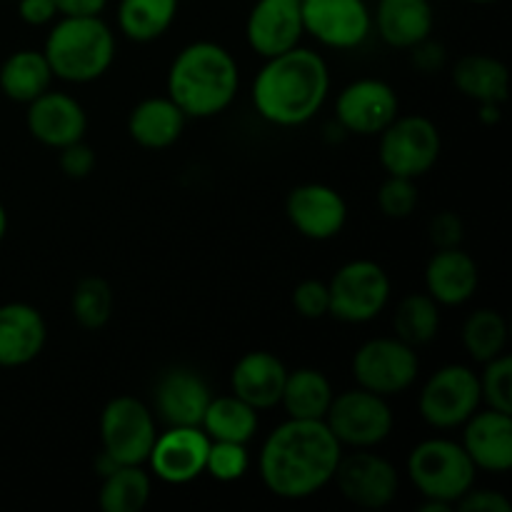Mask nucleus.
<instances>
[{
	"label": "nucleus",
	"instance_id": "f704fd0d",
	"mask_svg": "<svg viewBox=\"0 0 512 512\" xmlns=\"http://www.w3.org/2000/svg\"><path fill=\"white\" fill-rule=\"evenodd\" d=\"M480 380V400L490 405V410L498 413H512V360L508 355L485 363V373Z\"/></svg>",
	"mask_w": 512,
	"mask_h": 512
},
{
	"label": "nucleus",
	"instance_id": "a19ab883",
	"mask_svg": "<svg viewBox=\"0 0 512 512\" xmlns=\"http://www.w3.org/2000/svg\"><path fill=\"white\" fill-rule=\"evenodd\" d=\"M460 512H512L510 500L493 490H480V493H465L458 500Z\"/></svg>",
	"mask_w": 512,
	"mask_h": 512
},
{
	"label": "nucleus",
	"instance_id": "a18cd8bd",
	"mask_svg": "<svg viewBox=\"0 0 512 512\" xmlns=\"http://www.w3.org/2000/svg\"><path fill=\"white\" fill-rule=\"evenodd\" d=\"M5 228H8V215H5V208L0 205V240H3Z\"/></svg>",
	"mask_w": 512,
	"mask_h": 512
},
{
	"label": "nucleus",
	"instance_id": "e433bc0d",
	"mask_svg": "<svg viewBox=\"0 0 512 512\" xmlns=\"http://www.w3.org/2000/svg\"><path fill=\"white\" fill-rule=\"evenodd\" d=\"M378 205L388 218H408L418 205V188L413 178L403 175H390L378 193Z\"/></svg>",
	"mask_w": 512,
	"mask_h": 512
},
{
	"label": "nucleus",
	"instance_id": "2f4dec72",
	"mask_svg": "<svg viewBox=\"0 0 512 512\" xmlns=\"http://www.w3.org/2000/svg\"><path fill=\"white\" fill-rule=\"evenodd\" d=\"M393 325L395 338L408 343L410 348L428 345L440 328L438 303L430 295H410L395 310Z\"/></svg>",
	"mask_w": 512,
	"mask_h": 512
},
{
	"label": "nucleus",
	"instance_id": "dca6fc26",
	"mask_svg": "<svg viewBox=\"0 0 512 512\" xmlns=\"http://www.w3.org/2000/svg\"><path fill=\"white\" fill-rule=\"evenodd\" d=\"M288 218L298 233L313 240H328L343 230L348 220V205L338 190L320 183H308L288 195Z\"/></svg>",
	"mask_w": 512,
	"mask_h": 512
},
{
	"label": "nucleus",
	"instance_id": "0eeeda50",
	"mask_svg": "<svg viewBox=\"0 0 512 512\" xmlns=\"http://www.w3.org/2000/svg\"><path fill=\"white\" fill-rule=\"evenodd\" d=\"M330 313L345 323H368L388 305L390 278L373 260L343 265L328 285Z\"/></svg>",
	"mask_w": 512,
	"mask_h": 512
},
{
	"label": "nucleus",
	"instance_id": "f03ea898",
	"mask_svg": "<svg viewBox=\"0 0 512 512\" xmlns=\"http://www.w3.org/2000/svg\"><path fill=\"white\" fill-rule=\"evenodd\" d=\"M330 73L318 53L290 48L268 58L255 78V108L275 125H300L313 118L328 98Z\"/></svg>",
	"mask_w": 512,
	"mask_h": 512
},
{
	"label": "nucleus",
	"instance_id": "c85d7f7f",
	"mask_svg": "<svg viewBox=\"0 0 512 512\" xmlns=\"http://www.w3.org/2000/svg\"><path fill=\"white\" fill-rule=\"evenodd\" d=\"M200 425L210 440L245 445L258 430V413H255L253 405L240 400L238 395H228V398L210 400Z\"/></svg>",
	"mask_w": 512,
	"mask_h": 512
},
{
	"label": "nucleus",
	"instance_id": "6e6552de",
	"mask_svg": "<svg viewBox=\"0 0 512 512\" xmlns=\"http://www.w3.org/2000/svg\"><path fill=\"white\" fill-rule=\"evenodd\" d=\"M323 420L340 445L353 448H373L393 430V410L388 408L383 395L365 388L350 390L338 398L333 395Z\"/></svg>",
	"mask_w": 512,
	"mask_h": 512
},
{
	"label": "nucleus",
	"instance_id": "f257e3e1",
	"mask_svg": "<svg viewBox=\"0 0 512 512\" xmlns=\"http://www.w3.org/2000/svg\"><path fill=\"white\" fill-rule=\"evenodd\" d=\"M343 455L325 420H295L280 425L263 445L260 478L265 488L285 500H303L333 480Z\"/></svg>",
	"mask_w": 512,
	"mask_h": 512
},
{
	"label": "nucleus",
	"instance_id": "aec40b11",
	"mask_svg": "<svg viewBox=\"0 0 512 512\" xmlns=\"http://www.w3.org/2000/svg\"><path fill=\"white\" fill-rule=\"evenodd\" d=\"M465 428L463 448L470 455L475 468L490 473H505L512 468V420L508 413L488 410V413L470 415Z\"/></svg>",
	"mask_w": 512,
	"mask_h": 512
},
{
	"label": "nucleus",
	"instance_id": "20e7f679",
	"mask_svg": "<svg viewBox=\"0 0 512 512\" xmlns=\"http://www.w3.org/2000/svg\"><path fill=\"white\" fill-rule=\"evenodd\" d=\"M43 55L53 75L73 83H88L110 68L115 38L98 15L65 18L48 35Z\"/></svg>",
	"mask_w": 512,
	"mask_h": 512
},
{
	"label": "nucleus",
	"instance_id": "9d476101",
	"mask_svg": "<svg viewBox=\"0 0 512 512\" xmlns=\"http://www.w3.org/2000/svg\"><path fill=\"white\" fill-rule=\"evenodd\" d=\"M353 373L360 388L385 398L413 385L418 378V355L398 338H375L355 353Z\"/></svg>",
	"mask_w": 512,
	"mask_h": 512
},
{
	"label": "nucleus",
	"instance_id": "cd10ccee",
	"mask_svg": "<svg viewBox=\"0 0 512 512\" xmlns=\"http://www.w3.org/2000/svg\"><path fill=\"white\" fill-rule=\"evenodd\" d=\"M50 80H53V70L45 55L35 50H20L10 55L0 68V88L10 100H18V103H30L43 95L50 88Z\"/></svg>",
	"mask_w": 512,
	"mask_h": 512
},
{
	"label": "nucleus",
	"instance_id": "9b49d317",
	"mask_svg": "<svg viewBox=\"0 0 512 512\" xmlns=\"http://www.w3.org/2000/svg\"><path fill=\"white\" fill-rule=\"evenodd\" d=\"M480 405V380L465 365L440 368L420 393V415L433 428H455Z\"/></svg>",
	"mask_w": 512,
	"mask_h": 512
},
{
	"label": "nucleus",
	"instance_id": "393cba45",
	"mask_svg": "<svg viewBox=\"0 0 512 512\" xmlns=\"http://www.w3.org/2000/svg\"><path fill=\"white\" fill-rule=\"evenodd\" d=\"M188 115L178 108L170 98L143 100L130 115V135L143 148H168L180 138Z\"/></svg>",
	"mask_w": 512,
	"mask_h": 512
},
{
	"label": "nucleus",
	"instance_id": "7ed1b4c3",
	"mask_svg": "<svg viewBox=\"0 0 512 512\" xmlns=\"http://www.w3.org/2000/svg\"><path fill=\"white\" fill-rule=\"evenodd\" d=\"M238 78V65L228 50L215 43H193L170 65V100L190 118H210L233 103Z\"/></svg>",
	"mask_w": 512,
	"mask_h": 512
},
{
	"label": "nucleus",
	"instance_id": "6ab92c4d",
	"mask_svg": "<svg viewBox=\"0 0 512 512\" xmlns=\"http://www.w3.org/2000/svg\"><path fill=\"white\" fill-rule=\"evenodd\" d=\"M85 128H88L85 110L70 95L45 90L43 95L30 100L28 130L43 145L65 148L75 140H83Z\"/></svg>",
	"mask_w": 512,
	"mask_h": 512
},
{
	"label": "nucleus",
	"instance_id": "b1692460",
	"mask_svg": "<svg viewBox=\"0 0 512 512\" xmlns=\"http://www.w3.org/2000/svg\"><path fill=\"white\" fill-rule=\"evenodd\" d=\"M378 33L393 48H413L433 28V8L428 0H380Z\"/></svg>",
	"mask_w": 512,
	"mask_h": 512
},
{
	"label": "nucleus",
	"instance_id": "7c9ffc66",
	"mask_svg": "<svg viewBox=\"0 0 512 512\" xmlns=\"http://www.w3.org/2000/svg\"><path fill=\"white\" fill-rule=\"evenodd\" d=\"M175 10H178V0H123L118 20L128 38L148 43L170 28Z\"/></svg>",
	"mask_w": 512,
	"mask_h": 512
},
{
	"label": "nucleus",
	"instance_id": "4468645a",
	"mask_svg": "<svg viewBox=\"0 0 512 512\" xmlns=\"http://www.w3.org/2000/svg\"><path fill=\"white\" fill-rule=\"evenodd\" d=\"M305 30L333 48H355L370 33L363 0H300Z\"/></svg>",
	"mask_w": 512,
	"mask_h": 512
},
{
	"label": "nucleus",
	"instance_id": "4be33fe9",
	"mask_svg": "<svg viewBox=\"0 0 512 512\" xmlns=\"http://www.w3.org/2000/svg\"><path fill=\"white\" fill-rule=\"evenodd\" d=\"M288 370L273 353L255 350L243 355L233 370V395L253 405L255 410L273 408L280 403Z\"/></svg>",
	"mask_w": 512,
	"mask_h": 512
},
{
	"label": "nucleus",
	"instance_id": "ea45409f",
	"mask_svg": "<svg viewBox=\"0 0 512 512\" xmlns=\"http://www.w3.org/2000/svg\"><path fill=\"white\" fill-rule=\"evenodd\" d=\"M463 233H465V225L458 213L445 210V213H438L433 220H430V240L438 245V250L460 248V243H463Z\"/></svg>",
	"mask_w": 512,
	"mask_h": 512
},
{
	"label": "nucleus",
	"instance_id": "58836bf2",
	"mask_svg": "<svg viewBox=\"0 0 512 512\" xmlns=\"http://www.w3.org/2000/svg\"><path fill=\"white\" fill-rule=\"evenodd\" d=\"M60 168L68 178H88L95 168V150L83 140L60 148Z\"/></svg>",
	"mask_w": 512,
	"mask_h": 512
},
{
	"label": "nucleus",
	"instance_id": "412c9836",
	"mask_svg": "<svg viewBox=\"0 0 512 512\" xmlns=\"http://www.w3.org/2000/svg\"><path fill=\"white\" fill-rule=\"evenodd\" d=\"M45 320L33 305H0V368H20L40 355Z\"/></svg>",
	"mask_w": 512,
	"mask_h": 512
},
{
	"label": "nucleus",
	"instance_id": "72a5a7b5",
	"mask_svg": "<svg viewBox=\"0 0 512 512\" xmlns=\"http://www.w3.org/2000/svg\"><path fill=\"white\" fill-rule=\"evenodd\" d=\"M73 315L83 328L100 330L113 315V288L103 278H83L73 290Z\"/></svg>",
	"mask_w": 512,
	"mask_h": 512
},
{
	"label": "nucleus",
	"instance_id": "37998d69",
	"mask_svg": "<svg viewBox=\"0 0 512 512\" xmlns=\"http://www.w3.org/2000/svg\"><path fill=\"white\" fill-rule=\"evenodd\" d=\"M55 10L53 0H20V18L30 25H43L53 20Z\"/></svg>",
	"mask_w": 512,
	"mask_h": 512
},
{
	"label": "nucleus",
	"instance_id": "1a4fd4ad",
	"mask_svg": "<svg viewBox=\"0 0 512 512\" xmlns=\"http://www.w3.org/2000/svg\"><path fill=\"white\" fill-rule=\"evenodd\" d=\"M440 155V133L423 115L395 118L380 138V163L390 175L418 178L428 173Z\"/></svg>",
	"mask_w": 512,
	"mask_h": 512
},
{
	"label": "nucleus",
	"instance_id": "c03bdc74",
	"mask_svg": "<svg viewBox=\"0 0 512 512\" xmlns=\"http://www.w3.org/2000/svg\"><path fill=\"white\" fill-rule=\"evenodd\" d=\"M53 3L65 18H83V15H98L108 0H53Z\"/></svg>",
	"mask_w": 512,
	"mask_h": 512
},
{
	"label": "nucleus",
	"instance_id": "2eb2a0df",
	"mask_svg": "<svg viewBox=\"0 0 512 512\" xmlns=\"http://www.w3.org/2000/svg\"><path fill=\"white\" fill-rule=\"evenodd\" d=\"M210 438L200 428H170L155 438L150 450V465L160 480L170 485H183L205 473Z\"/></svg>",
	"mask_w": 512,
	"mask_h": 512
},
{
	"label": "nucleus",
	"instance_id": "c756f323",
	"mask_svg": "<svg viewBox=\"0 0 512 512\" xmlns=\"http://www.w3.org/2000/svg\"><path fill=\"white\" fill-rule=\"evenodd\" d=\"M150 498V478L140 465H118L105 473L100 508L105 512H140Z\"/></svg>",
	"mask_w": 512,
	"mask_h": 512
},
{
	"label": "nucleus",
	"instance_id": "ddd939ff",
	"mask_svg": "<svg viewBox=\"0 0 512 512\" xmlns=\"http://www.w3.org/2000/svg\"><path fill=\"white\" fill-rule=\"evenodd\" d=\"M335 113H338L340 125L350 133H383L398 118V95L383 80H355L338 95Z\"/></svg>",
	"mask_w": 512,
	"mask_h": 512
},
{
	"label": "nucleus",
	"instance_id": "f8f14e48",
	"mask_svg": "<svg viewBox=\"0 0 512 512\" xmlns=\"http://www.w3.org/2000/svg\"><path fill=\"white\" fill-rule=\"evenodd\" d=\"M333 478L340 493L358 508H385L388 503H393L395 493H398V473L393 465L380 455L363 453V448L348 458L340 455Z\"/></svg>",
	"mask_w": 512,
	"mask_h": 512
},
{
	"label": "nucleus",
	"instance_id": "423d86ee",
	"mask_svg": "<svg viewBox=\"0 0 512 512\" xmlns=\"http://www.w3.org/2000/svg\"><path fill=\"white\" fill-rule=\"evenodd\" d=\"M100 438L103 455H108L115 465L145 463L158 438L153 413L128 395L110 400L100 418Z\"/></svg>",
	"mask_w": 512,
	"mask_h": 512
},
{
	"label": "nucleus",
	"instance_id": "f3484780",
	"mask_svg": "<svg viewBox=\"0 0 512 512\" xmlns=\"http://www.w3.org/2000/svg\"><path fill=\"white\" fill-rule=\"evenodd\" d=\"M303 30L300 0H258L248 18V40L263 58L295 48Z\"/></svg>",
	"mask_w": 512,
	"mask_h": 512
},
{
	"label": "nucleus",
	"instance_id": "c9c22d12",
	"mask_svg": "<svg viewBox=\"0 0 512 512\" xmlns=\"http://www.w3.org/2000/svg\"><path fill=\"white\" fill-rule=\"evenodd\" d=\"M205 470L220 483H233V480L243 478L245 470H248V450H245L243 443L210 440Z\"/></svg>",
	"mask_w": 512,
	"mask_h": 512
},
{
	"label": "nucleus",
	"instance_id": "bb28decb",
	"mask_svg": "<svg viewBox=\"0 0 512 512\" xmlns=\"http://www.w3.org/2000/svg\"><path fill=\"white\" fill-rule=\"evenodd\" d=\"M280 403L295 420H323L333 403V385L320 370L300 368L285 378Z\"/></svg>",
	"mask_w": 512,
	"mask_h": 512
},
{
	"label": "nucleus",
	"instance_id": "5701e85b",
	"mask_svg": "<svg viewBox=\"0 0 512 512\" xmlns=\"http://www.w3.org/2000/svg\"><path fill=\"white\" fill-rule=\"evenodd\" d=\"M425 285L435 303L460 305L478 288V265L460 248L438 250L425 270Z\"/></svg>",
	"mask_w": 512,
	"mask_h": 512
},
{
	"label": "nucleus",
	"instance_id": "49530a36",
	"mask_svg": "<svg viewBox=\"0 0 512 512\" xmlns=\"http://www.w3.org/2000/svg\"><path fill=\"white\" fill-rule=\"evenodd\" d=\"M473 3H493V0H473Z\"/></svg>",
	"mask_w": 512,
	"mask_h": 512
},
{
	"label": "nucleus",
	"instance_id": "a211bd4d",
	"mask_svg": "<svg viewBox=\"0 0 512 512\" xmlns=\"http://www.w3.org/2000/svg\"><path fill=\"white\" fill-rule=\"evenodd\" d=\"M210 400L208 385L193 370H170L155 388V410L170 428H200Z\"/></svg>",
	"mask_w": 512,
	"mask_h": 512
},
{
	"label": "nucleus",
	"instance_id": "4c0bfd02",
	"mask_svg": "<svg viewBox=\"0 0 512 512\" xmlns=\"http://www.w3.org/2000/svg\"><path fill=\"white\" fill-rule=\"evenodd\" d=\"M293 305L303 318H323V315L330 313L328 285L320 283V280H305V283H300L298 288H295Z\"/></svg>",
	"mask_w": 512,
	"mask_h": 512
},
{
	"label": "nucleus",
	"instance_id": "a878e982",
	"mask_svg": "<svg viewBox=\"0 0 512 512\" xmlns=\"http://www.w3.org/2000/svg\"><path fill=\"white\" fill-rule=\"evenodd\" d=\"M453 80L458 90L475 103L503 105L508 98V68L490 55H465L455 63Z\"/></svg>",
	"mask_w": 512,
	"mask_h": 512
},
{
	"label": "nucleus",
	"instance_id": "39448f33",
	"mask_svg": "<svg viewBox=\"0 0 512 512\" xmlns=\"http://www.w3.org/2000/svg\"><path fill=\"white\" fill-rule=\"evenodd\" d=\"M475 465L463 445L450 440H425L410 453L408 473L425 500L458 503L475 480Z\"/></svg>",
	"mask_w": 512,
	"mask_h": 512
},
{
	"label": "nucleus",
	"instance_id": "79ce46f5",
	"mask_svg": "<svg viewBox=\"0 0 512 512\" xmlns=\"http://www.w3.org/2000/svg\"><path fill=\"white\" fill-rule=\"evenodd\" d=\"M413 65L425 75L438 73L445 65V48L440 43H430L428 38L420 40L418 45H413Z\"/></svg>",
	"mask_w": 512,
	"mask_h": 512
},
{
	"label": "nucleus",
	"instance_id": "473e14b6",
	"mask_svg": "<svg viewBox=\"0 0 512 512\" xmlns=\"http://www.w3.org/2000/svg\"><path fill=\"white\" fill-rule=\"evenodd\" d=\"M508 343V325L498 310H475L463 328V345L475 360L488 363V360L503 355Z\"/></svg>",
	"mask_w": 512,
	"mask_h": 512
}]
</instances>
